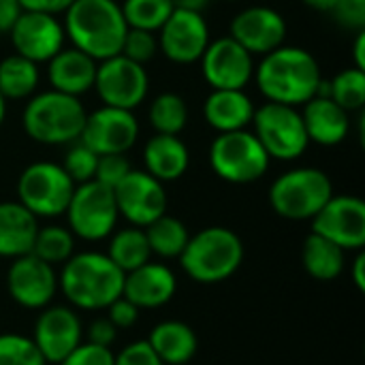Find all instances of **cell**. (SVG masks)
<instances>
[{"label": "cell", "mask_w": 365, "mask_h": 365, "mask_svg": "<svg viewBox=\"0 0 365 365\" xmlns=\"http://www.w3.org/2000/svg\"><path fill=\"white\" fill-rule=\"evenodd\" d=\"M252 79L267 103L302 107L317 96L323 75L317 58L308 49L280 45L261 56Z\"/></svg>", "instance_id": "6da1fadb"}, {"label": "cell", "mask_w": 365, "mask_h": 365, "mask_svg": "<svg viewBox=\"0 0 365 365\" xmlns=\"http://www.w3.org/2000/svg\"><path fill=\"white\" fill-rule=\"evenodd\" d=\"M124 274L105 252H75L58 274V291L71 308L101 312L122 297Z\"/></svg>", "instance_id": "7a4b0ae2"}, {"label": "cell", "mask_w": 365, "mask_h": 365, "mask_svg": "<svg viewBox=\"0 0 365 365\" xmlns=\"http://www.w3.org/2000/svg\"><path fill=\"white\" fill-rule=\"evenodd\" d=\"M66 38L96 62L118 56L126 36L122 6L115 0H75L62 13Z\"/></svg>", "instance_id": "3957f363"}, {"label": "cell", "mask_w": 365, "mask_h": 365, "mask_svg": "<svg viewBox=\"0 0 365 365\" xmlns=\"http://www.w3.org/2000/svg\"><path fill=\"white\" fill-rule=\"evenodd\" d=\"M86 107L77 96L62 94L56 90H45L30 96L21 113V126L26 135L43 145H68L79 141Z\"/></svg>", "instance_id": "277c9868"}, {"label": "cell", "mask_w": 365, "mask_h": 365, "mask_svg": "<svg viewBox=\"0 0 365 365\" xmlns=\"http://www.w3.org/2000/svg\"><path fill=\"white\" fill-rule=\"evenodd\" d=\"M244 261V244L240 235L227 227H207L190 235L180 265L188 278L201 284H218L229 280Z\"/></svg>", "instance_id": "5b68a950"}, {"label": "cell", "mask_w": 365, "mask_h": 365, "mask_svg": "<svg viewBox=\"0 0 365 365\" xmlns=\"http://www.w3.org/2000/svg\"><path fill=\"white\" fill-rule=\"evenodd\" d=\"M331 197V178L317 167L291 169L269 186V205L287 220H312Z\"/></svg>", "instance_id": "8992f818"}, {"label": "cell", "mask_w": 365, "mask_h": 365, "mask_svg": "<svg viewBox=\"0 0 365 365\" xmlns=\"http://www.w3.org/2000/svg\"><path fill=\"white\" fill-rule=\"evenodd\" d=\"M272 158L252 130L218 133L210 145L212 171L229 184H252L269 169Z\"/></svg>", "instance_id": "52a82bcc"}, {"label": "cell", "mask_w": 365, "mask_h": 365, "mask_svg": "<svg viewBox=\"0 0 365 365\" xmlns=\"http://www.w3.org/2000/svg\"><path fill=\"white\" fill-rule=\"evenodd\" d=\"M255 137L263 145L269 158L276 160H297L310 145L299 107L263 103L252 115Z\"/></svg>", "instance_id": "ba28073f"}, {"label": "cell", "mask_w": 365, "mask_h": 365, "mask_svg": "<svg viewBox=\"0 0 365 365\" xmlns=\"http://www.w3.org/2000/svg\"><path fill=\"white\" fill-rule=\"evenodd\" d=\"M75 182L58 163L38 160L28 165L17 180V201L36 218L64 216L75 192Z\"/></svg>", "instance_id": "9c48e42d"}, {"label": "cell", "mask_w": 365, "mask_h": 365, "mask_svg": "<svg viewBox=\"0 0 365 365\" xmlns=\"http://www.w3.org/2000/svg\"><path fill=\"white\" fill-rule=\"evenodd\" d=\"M66 227L71 233L83 242L107 240L118 225V205L113 188L90 180L75 186V192L66 205Z\"/></svg>", "instance_id": "30bf717a"}, {"label": "cell", "mask_w": 365, "mask_h": 365, "mask_svg": "<svg viewBox=\"0 0 365 365\" xmlns=\"http://www.w3.org/2000/svg\"><path fill=\"white\" fill-rule=\"evenodd\" d=\"M94 90L103 105L133 111L145 101L150 77L143 64L118 53L96 64Z\"/></svg>", "instance_id": "8fae6325"}, {"label": "cell", "mask_w": 365, "mask_h": 365, "mask_svg": "<svg viewBox=\"0 0 365 365\" xmlns=\"http://www.w3.org/2000/svg\"><path fill=\"white\" fill-rule=\"evenodd\" d=\"M118 214L133 227H148L167 214L165 184L143 169H130L118 186H113Z\"/></svg>", "instance_id": "7c38bea8"}, {"label": "cell", "mask_w": 365, "mask_h": 365, "mask_svg": "<svg viewBox=\"0 0 365 365\" xmlns=\"http://www.w3.org/2000/svg\"><path fill=\"white\" fill-rule=\"evenodd\" d=\"M312 233L334 242L342 250H364L365 203L353 195H334L312 218Z\"/></svg>", "instance_id": "4fadbf2b"}, {"label": "cell", "mask_w": 365, "mask_h": 365, "mask_svg": "<svg viewBox=\"0 0 365 365\" xmlns=\"http://www.w3.org/2000/svg\"><path fill=\"white\" fill-rule=\"evenodd\" d=\"M210 41V26L203 13L190 9H173L158 30V49L175 64L199 62Z\"/></svg>", "instance_id": "5bb4252c"}, {"label": "cell", "mask_w": 365, "mask_h": 365, "mask_svg": "<svg viewBox=\"0 0 365 365\" xmlns=\"http://www.w3.org/2000/svg\"><path fill=\"white\" fill-rule=\"evenodd\" d=\"M139 139V122L133 111L118 107H98L86 115L79 141L94 154H126Z\"/></svg>", "instance_id": "9a60e30c"}, {"label": "cell", "mask_w": 365, "mask_h": 365, "mask_svg": "<svg viewBox=\"0 0 365 365\" xmlns=\"http://www.w3.org/2000/svg\"><path fill=\"white\" fill-rule=\"evenodd\" d=\"M6 291L17 306L26 310H43L56 299L58 272L32 252L17 257L6 272Z\"/></svg>", "instance_id": "2e32d148"}, {"label": "cell", "mask_w": 365, "mask_h": 365, "mask_svg": "<svg viewBox=\"0 0 365 365\" xmlns=\"http://www.w3.org/2000/svg\"><path fill=\"white\" fill-rule=\"evenodd\" d=\"M199 62L212 90H244L255 77V56L231 36L210 41Z\"/></svg>", "instance_id": "e0dca14e"}, {"label": "cell", "mask_w": 365, "mask_h": 365, "mask_svg": "<svg viewBox=\"0 0 365 365\" xmlns=\"http://www.w3.org/2000/svg\"><path fill=\"white\" fill-rule=\"evenodd\" d=\"M9 36L15 53L34 64L49 62L66 41L64 26L58 15L36 11H24L13 24Z\"/></svg>", "instance_id": "ac0fdd59"}, {"label": "cell", "mask_w": 365, "mask_h": 365, "mask_svg": "<svg viewBox=\"0 0 365 365\" xmlns=\"http://www.w3.org/2000/svg\"><path fill=\"white\" fill-rule=\"evenodd\" d=\"M287 32L289 28L282 13L263 4L246 6L229 26V36L252 56H265L284 45Z\"/></svg>", "instance_id": "d6986e66"}, {"label": "cell", "mask_w": 365, "mask_h": 365, "mask_svg": "<svg viewBox=\"0 0 365 365\" xmlns=\"http://www.w3.org/2000/svg\"><path fill=\"white\" fill-rule=\"evenodd\" d=\"M47 364H60L83 342V325L71 306H47L41 310L30 336Z\"/></svg>", "instance_id": "ffe728a7"}, {"label": "cell", "mask_w": 365, "mask_h": 365, "mask_svg": "<svg viewBox=\"0 0 365 365\" xmlns=\"http://www.w3.org/2000/svg\"><path fill=\"white\" fill-rule=\"evenodd\" d=\"M178 278L165 263L148 261L145 265L124 274L122 297L133 302L139 310H154L173 299Z\"/></svg>", "instance_id": "44dd1931"}, {"label": "cell", "mask_w": 365, "mask_h": 365, "mask_svg": "<svg viewBox=\"0 0 365 365\" xmlns=\"http://www.w3.org/2000/svg\"><path fill=\"white\" fill-rule=\"evenodd\" d=\"M96 64L98 62L94 58L79 51L77 47H62L47 62V81L51 90L79 98L94 88Z\"/></svg>", "instance_id": "7402d4cb"}, {"label": "cell", "mask_w": 365, "mask_h": 365, "mask_svg": "<svg viewBox=\"0 0 365 365\" xmlns=\"http://www.w3.org/2000/svg\"><path fill=\"white\" fill-rule=\"evenodd\" d=\"M302 120L308 133L310 143L325 148L340 145L351 133V113L344 111L329 96H314L302 105Z\"/></svg>", "instance_id": "603a6c76"}, {"label": "cell", "mask_w": 365, "mask_h": 365, "mask_svg": "<svg viewBox=\"0 0 365 365\" xmlns=\"http://www.w3.org/2000/svg\"><path fill=\"white\" fill-rule=\"evenodd\" d=\"M255 109L246 90H212L203 103V120L216 133L244 130L252 124Z\"/></svg>", "instance_id": "cb8c5ba5"}, {"label": "cell", "mask_w": 365, "mask_h": 365, "mask_svg": "<svg viewBox=\"0 0 365 365\" xmlns=\"http://www.w3.org/2000/svg\"><path fill=\"white\" fill-rule=\"evenodd\" d=\"M38 218L28 212L19 201L0 203V257L17 259L32 252L38 231Z\"/></svg>", "instance_id": "d4e9b609"}, {"label": "cell", "mask_w": 365, "mask_h": 365, "mask_svg": "<svg viewBox=\"0 0 365 365\" xmlns=\"http://www.w3.org/2000/svg\"><path fill=\"white\" fill-rule=\"evenodd\" d=\"M143 165L145 171L158 182H175L188 171L190 152L180 135L156 133L143 148Z\"/></svg>", "instance_id": "484cf974"}, {"label": "cell", "mask_w": 365, "mask_h": 365, "mask_svg": "<svg viewBox=\"0 0 365 365\" xmlns=\"http://www.w3.org/2000/svg\"><path fill=\"white\" fill-rule=\"evenodd\" d=\"M145 342L165 365L188 364L197 355V349H199L195 329L182 321L158 323L150 331V338Z\"/></svg>", "instance_id": "4316f807"}, {"label": "cell", "mask_w": 365, "mask_h": 365, "mask_svg": "<svg viewBox=\"0 0 365 365\" xmlns=\"http://www.w3.org/2000/svg\"><path fill=\"white\" fill-rule=\"evenodd\" d=\"M302 263L312 278L321 282H329L344 272L346 250H342L340 246L317 233H310L302 248Z\"/></svg>", "instance_id": "83f0119b"}, {"label": "cell", "mask_w": 365, "mask_h": 365, "mask_svg": "<svg viewBox=\"0 0 365 365\" xmlns=\"http://www.w3.org/2000/svg\"><path fill=\"white\" fill-rule=\"evenodd\" d=\"M107 240H109V248L105 255L115 263V267L122 274H128L152 261V250L145 231L141 227L128 225L120 231H113Z\"/></svg>", "instance_id": "f1b7e54d"}, {"label": "cell", "mask_w": 365, "mask_h": 365, "mask_svg": "<svg viewBox=\"0 0 365 365\" xmlns=\"http://www.w3.org/2000/svg\"><path fill=\"white\" fill-rule=\"evenodd\" d=\"M41 81L38 64L13 53L0 62V94L6 101L30 98Z\"/></svg>", "instance_id": "f546056e"}, {"label": "cell", "mask_w": 365, "mask_h": 365, "mask_svg": "<svg viewBox=\"0 0 365 365\" xmlns=\"http://www.w3.org/2000/svg\"><path fill=\"white\" fill-rule=\"evenodd\" d=\"M143 231H145L152 257H160V259H180V255L184 252L190 240L186 225L180 218L169 216V214H163L160 218L143 227Z\"/></svg>", "instance_id": "4dcf8cb0"}, {"label": "cell", "mask_w": 365, "mask_h": 365, "mask_svg": "<svg viewBox=\"0 0 365 365\" xmlns=\"http://www.w3.org/2000/svg\"><path fill=\"white\" fill-rule=\"evenodd\" d=\"M75 240L77 237L71 233L68 227H62V225L38 227L32 255L53 267H60L75 255Z\"/></svg>", "instance_id": "1f68e13d"}, {"label": "cell", "mask_w": 365, "mask_h": 365, "mask_svg": "<svg viewBox=\"0 0 365 365\" xmlns=\"http://www.w3.org/2000/svg\"><path fill=\"white\" fill-rule=\"evenodd\" d=\"M148 120L160 135H180L188 124V105L180 94L163 92L152 101Z\"/></svg>", "instance_id": "d6a6232c"}, {"label": "cell", "mask_w": 365, "mask_h": 365, "mask_svg": "<svg viewBox=\"0 0 365 365\" xmlns=\"http://www.w3.org/2000/svg\"><path fill=\"white\" fill-rule=\"evenodd\" d=\"M120 6L128 28H139L148 32H158L175 9L171 0H124Z\"/></svg>", "instance_id": "836d02e7"}, {"label": "cell", "mask_w": 365, "mask_h": 365, "mask_svg": "<svg viewBox=\"0 0 365 365\" xmlns=\"http://www.w3.org/2000/svg\"><path fill=\"white\" fill-rule=\"evenodd\" d=\"M329 98L349 113L364 111L365 71L355 66L340 71L334 79H329Z\"/></svg>", "instance_id": "e575fe53"}, {"label": "cell", "mask_w": 365, "mask_h": 365, "mask_svg": "<svg viewBox=\"0 0 365 365\" xmlns=\"http://www.w3.org/2000/svg\"><path fill=\"white\" fill-rule=\"evenodd\" d=\"M0 365H47L34 340L21 334H0Z\"/></svg>", "instance_id": "d590c367"}, {"label": "cell", "mask_w": 365, "mask_h": 365, "mask_svg": "<svg viewBox=\"0 0 365 365\" xmlns=\"http://www.w3.org/2000/svg\"><path fill=\"white\" fill-rule=\"evenodd\" d=\"M68 145H71V148L66 150L62 169L68 173V178H71L75 184H83V182L94 180L96 165H98V154H94V152H92L86 143H81V141H73V143H68Z\"/></svg>", "instance_id": "8d00e7d4"}, {"label": "cell", "mask_w": 365, "mask_h": 365, "mask_svg": "<svg viewBox=\"0 0 365 365\" xmlns=\"http://www.w3.org/2000/svg\"><path fill=\"white\" fill-rule=\"evenodd\" d=\"M158 51V36L156 32H148V30H139V28H128L124 43H122V56H126L128 60L137 62V64H148Z\"/></svg>", "instance_id": "74e56055"}, {"label": "cell", "mask_w": 365, "mask_h": 365, "mask_svg": "<svg viewBox=\"0 0 365 365\" xmlns=\"http://www.w3.org/2000/svg\"><path fill=\"white\" fill-rule=\"evenodd\" d=\"M130 163L124 154H103L98 156V165H96V173L94 180L113 188L122 182V178L130 171Z\"/></svg>", "instance_id": "f35d334b"}, {"label": "cell", "mask_w": 365, "mask_h": 365, "mask_svg": "<svg viewBox=\"0 0 365 365\" xmlns=\"http://www.w3.org/2000/svg\"><path fill=\"white\" fill-rule=\"evenodd\" d=\"M113 351L105 346H96L90 342H81L75 351H71L60 364L56 365H113Z\"/></svg>", "instance_id": "ab89813d"}, {"label": "cell", "mask_w": 365, "mask_h": 365, "mask_svg": "<svg viewBox=\"0 0 365 365\" xmlns=\"http://www.w3.org/2000/svg\"><path fill=\"white\" fill-rule=\"evenodd\" d=\"M113 365H165L145 340L130 342L118 355H113Z\"/></svg>", "instance_id": "60d3db41"}, {"label": "cell", "mask_w": 365, "mask_h": 365, "mask_svg": "<svg viewBox=\"0 0 365 365\" xmlns=\"http://www.w3.org/2000/svg\"><path fill=\"white\" fill-rule=\"evenodd\" d=\"M331 13L336 15V21L344 28H365V0H338Z\"/></svg>", "instance_id": "b9f144b4"}, {"label": "cell", "mask_w": 365, "mask_h": 365, "mask_svg": "<svg viewBox=\"0 0 365 365\" xmlns=\"http://www.w3.org/2000/svg\"><path fill=\"white\" fill-rule=\"evenodd\" d=\"M107 314V319L118 327V329H130L137 321H139V308L133 304V302H128L126 297H118L113 304H109L107 306V310H105Z\"/></svg>", "instance_id": "7bdbcfd3"}, {"label": "cell", "mask_w": 365, "mask_h": 365, "mask_svg": "<svg viewBox=\"0 0 365 365\" xmlns=\"http://www.w3.org/2000/svg\"><path fill=\"white\" fill-rule=\"evenodd\" d=\"M118 331L120 329L107 317H98L88 325V329H83V340L90 342V344H96V346L111 349V344L118 338Z\"/></svg>", "instance_id": "ee69618b"}, {"label": "cell", "mask_w": 365, "mask_h": 365, "mask_svg": "<svg viewBox=\"0 0 365 365\" xmlns=\"http://www.w3.org/2000/svg\"><path fill=\"white\" fill-rule=\"evenodd\" d=\"M75 0H19L24 11H36L47 15H60L64 13Z\"/></svg>", "instance_id": "f6af8a7d"}, {"label": "cell", "mask_w": 365, "mask_h": 365, "mask_svg": "<svg viewBox=\"0 0 365 365\" xmlns=\"http://www.w3.org/2000/svg\"><path fill=\"white\" fill-rule=\"evenodd\" d=\"M21 13L19 0H0V34H9Z\"/></svg>", "instance_id": "bcb514c9"}, {"label": "cell", "mask_w": 365, "mask_h": 365, "mask_svg": "<svg viewBox=\"0 0 365 365\" xmlns=\"http://www.w3.org/2000/svg\"><path fill=\"white\" fill-rule=\"evenodd\" d=\"M351 276H353V282L359 291H365V255L364 250H357V257L351 265Z\"/></svg>", "instance_id": "7dc6e473"}, {"label": "cell", "mask_w": 365, "mask_h": 365, "mask_svg": "<svg viewBox=\"0 0 365 365\" xmlns=\"http://www.w3.org/2000/svg\"><path fill=\"white\" fill-rule=\"evenodd\" d=\"M353 60H355V68L365 71V30H357V38H355V47H353Z\"/></svg>", "instance_id": "c3c4849f"}, {"label": "cell", "mask_w": 365, "mask_h": 365, "mask_svg": "<svg viewBox=\"0 0 365 365\" xmlns=\"http://www.w3.org/2000/svg\"><path fill=\"white\" fill-rule=\"evenodd\" d=\"M336 2L338 0H304L306 6H310V9L319 11V13H331L334 6H336Z\"/></svg>", "instance_id": "681fc988"}, {"label": "cell", "mask_w": 365, "mask_h": 365, "mask_svg": "<svg viewBox=\"0 0 365 365\" xmlns=\"http://www.w3.org/2000/svg\"><path fill=\"white\" fill-rule=\"evenodd\" d=\"M210 0H173V6L175 9H190V11H203L207 6Z\"/></svg>", "instance_id": "f907efd6"}, {"label": "cell", "mask_w": 365, "mask_h": 365, "mask_svg": "<svg viewBox=\"0 0 365 365\" xmlns=\"http://www.w3.org/2000/svg\"><path fill=\"white\" fill-rule=\"evenodd\" d=\"M4 120H6V98L0 94V126L4 124Z\"/></svg>", "instance_id": "816d5d0a"}, {"label": "cell", "mask_w": 365, "mask_h": 365, "mask_svg": "<svg viewBox=\"0 0 365 365\" xmlns=\"http://www.w3.org/2000/svg\"><path fill=\"white\" fill-rule=\"evenodd\" d=\"M227 2H235V0H227Z\"/></svg>", "instance_id": "f5cc1de1"}]
</instances>
